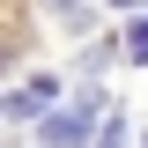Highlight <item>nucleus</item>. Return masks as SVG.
<instances>
[{"mask_svg": "<svg viewBox=\"0 0 148 148\" xmlns=\"http://www.w3.org/2000/svg\"><path fill=\"white\" fill-rule=\"evenodd\" d=\"M89 126H96V96H82L74 111H52V119H45V141L74 148V141H89Z\"/></svg>", "mask_w": 148, "mask_h": 148, "instance_id": "f257e3e1", "label": "nucleus"}, {"mask_svg": "<svg viewBox=\"0 0 148 148\" xmlns=\"http://www.w3.org/2000/svg\"><path fill=\"white\" fill-rule=\"evenodd\" d=\"M45 104H52V74H30L22 89H8V119H37Z\"/></svg>", "mask_w": 148, "mask_h": 148, "instance_id": "f03ea898", "label": "nucleus"}, {"mask_svg": "<svg viewBox=\"0 0 148 148\" xmlns=\"http://www.w3.org/2000/svg\"><path fill=\"white\" fill-rule=\"evenodd\" d=\"M126 59H148V8H141V22L126 30Z\"/></svg>", "mask_w": 148, "mask_h": 148, "instance_id": "7ed1b4c3", "label": "nucleus"}, {"mask_svg": "<svg viewBox=\"0 0 148 148\" xmlns=\"http://www.w3.org/2000/svg\"><path fill=\"white\" fill-rule=\"evenodd\" d=\"M119 141H126V126H119V119H111V126L96 133V148H119Z\"/></svg>", "mask_w": 148, "mask_h": 148, "instance_id": "20e7f679", "label": "nucleus"}, {"mask_svg": "<svg viewBox=\"0 0 148 148\" xmlns=\"http://www.w3.org/2000/svg\"><path fill=\"white\" fill-rule=\"evenodd\" d=\"M111 8H148V0H111Z\"/></svg>", "mask_w": 148, "mask_h": 148, "instance_id": "39448f33", "label": "nucleus"}]
</instances>
